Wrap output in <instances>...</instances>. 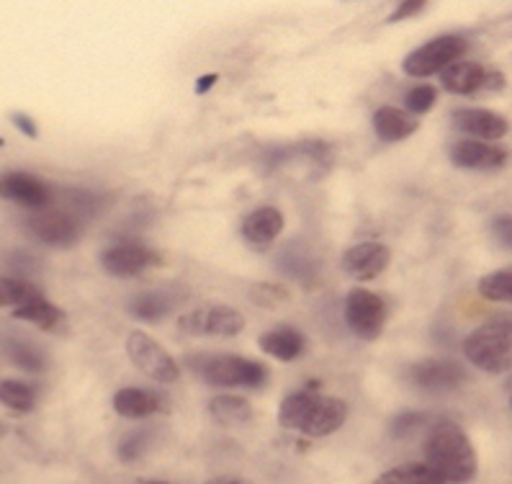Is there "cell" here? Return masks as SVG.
<instances>
[{
	"label": "cell",
	"instance_id": "1",
	"mask_svg": "<svg viewBox=\"0 0 512 484\" xmlns=\"http://www.w3.org/2000/svg\"><path fill=\"white\" fill-rule=\"evenodd\" d=\"M425 459L446 484H466L479 472V456L466 430L453 420H438L425 438Z\"/></svg>",
	"mask_w": 512,
	"mask_h": 484
},
{
	"label": "cell",
	"instance_id": "2",
	"mask_svg": "<svg viewBox=\"0 0 512 484\" xmlns=\"http://www.w3.org/2000/svg\"><path fill=\"white\" fill-rule=\"evenodd\" d=\"M188 366L214 387L258 389L268 382V369L263 363L232 353H193L188 356Z\"/></svg>",
	"mask_w": 512,
	"mask_h": 484
},
{
	"label": "cell",
	"instance_id": "3",
	"mask_svg": "<svg viewBox=\"0 0 512 484\" xmlns=\"http://www.w3.org/2000/svg\"><path fill=\"white\" fill-rule=\"evenodd\" d=\"M464 356L479 371L507 374L512 369V322L492 320L476 327L464 340Z\"/></svg>",
	"mask_w": 512,
	"mask_h": 484
},
{
	"label": "cell",
	"instance_id": "4",
	"mask_svg": "<svg viewBox=\"0 0 512 484\" xmlns=\"http://www.w3.org/2000/svg\"><path fill=\"white\" fill-rule=\"evenodd\" d=\"M178 333L191 338H232L245 330V317L229 304H204L178 317Z\"/></svg>",
	"mask_w": 512,
	"mask_h": 484
},
{
	"label": "cell",
	"instance_id": "5",
	"mask_svg": "<svg viewBox=\"0 0 512 484\" xmlns=\"http://www.w3.org/2000/svg\"><path fill=\"white\" fill-rule=\"evenodd\" d=\"M127 356L147 379H152V382L157 384H173L178 382V376H181V369H178V363L173 361V356H170L152 335L142 333V330L129 333Z\"/></svg>",
	"mask_w": 512,
	"mask_h": 484
},
{
	"label": "cell",
	"instance_id": "6",
	"mask_svg": "<svg viewBox=\"0 0 512 484\" xmlns=\"http://www.w3.org/2000/svg\"><path fill=\"white\" fill-rule=\"evenodd\" d=\"M466 49H469V42L464 37H458V34L435 37L404 57L402 70L412 78H428V75L440 73L443 67L458 62V57L464 55Z\"/></svg>",
	"mask_w": 512,
	"mask_h": 484
},
{
	"label": "cell",
	"instance_id": "7",
	"mask_svg": "<svg viewBox=\"0 0 512 484\" xmlns=\"http://www.w3.org/2000/svg\"><path fill=\"white\" fill-rule=\"evenodd\" d=\"M345 322L361 340H376L386 327V304L368 289H353L345 297Z\"/></svg>",
	"mask_w": 512,
	"mask_h": 484
},
{
	"label": "cell",
	"instance_id": "8",
	"mask_svg": "<svg viewBox=\"0 0 512 484\" xmlns=\"http://www.w3.org/2000/svg\"><path fill=\"white\" fill-rule=\"evenodd\" d=\"M26 230L44 245L52 248H70L80 240V224L75 214L62 209H39L26 217Z\"/></svg>",
	"mask_w": 512,
	"mask_h": 484
},
{
	"label": "cell",
	"instance_id": "9",
	"mask_svg": "<svg viewBox=\"0 0 512 484\" xmlns=\"http://www.w3.org/2000/svg\"><path fill=\"white\" fill-rule=\"evenodd\" d=\"M440 83L448 93H456V96H471V93L482 91H497L505 85V75L492 70V67H484L479 62H453L448 65L443 73H440Z\"/></svg>",
	"mask_w": 512,
	"mask_h": 484
},
{
	"label": "cell",
	"instance_id": "10",
	"mask_svg": "<svg viewBox=\"0 0 512 484\" xmlns=\"http://www.w3.org/2000/svg\"><path fill=\"white\" fill-rule=\"evenodd\" d=\"M101 266L116 279H134L139 273H145L147 268L160 266V255L152 248L139 245V242H119V245L103 250Z\"/></svg>",
	"mask_w": 512,
	"mask_h": 484
},
{
	"label": "cell",
	"instance_id": "11",
	"mask_svg": "<svg viewBox=\"0 0 512 484\" xmlns=\"http://www.w3.org/2000/svg\"><path fill=\"white\" fill-rule=\"evenodd\" d=\"M0 199L26 206L31 212H39V209H47L52 204V188L34 173L6 170V173H0Z\"/></svg>",
	"mask_w": 512,
	"mask_h": 484
},
{
	"label": "cell",
	"instance_id": "12",
	"mask_svg": "<svg viewBox=\"0 0 512 484\" xmlns=\"http://www.w3.org/2000/svg\"><path fill=\"white\" fill-rule=\"evenodd\" d=\"M407 376L415 387L425 392H451L466 382L464 366L451 358H425V361L412 363Z\"/></svg>",
	"mask_w": 512,
	"mask_h": 484
},
{
	"label": "cell",
	"instance_id": "13",
	"mask_svg": "<svg viewBox=\"0 0 512 484\" xmlns=\"http://www.w3.org/2000/svg\"><path fill=\"white\" fill-rule=\"evenodd\" d=\"M345 420H348V405L343 400L314 394L312 405H309L307 415H304L302 425H299V433L309 438H325L343 428Z\"/></svg>",
	"mask_w": 512,
	"mask_h": 484
},
{
	"label": "cell",
	"instance_id": "14",
	"mask_svg": "<svg viewBox=\"0 0 512 484\" xmlns=\"http://www.w3.org/2000/svg\"><path fill=\"white\" fill-rule=\"evenodd\" d=\"M389 261H392V253H389L386 245H381V242H358V245L345 250L340 266L353 279L371 281L386 271Z\"/></svg>",
	"mask_w": 512,
	"mask_h": 484
},
{
	"label": "cell",
	"instance_id": "15",
	"mask_svg": "<svg viewBox=\"0 0 512 484\" xmlns=\"http://www.w3.org/2000/svg\"><path fill=\"white\" fill-rule=\"evenodd\" d=\"M453 127L458 132H466L476 137L479 142H492L502 140L510 132V121L505 116L494 114L487 109H456L451 116Z\"/></svg>",
	"mask_w": 512,
	"mask_h": 484
},
{
	"label": "cell",
	"instance_id": "16",
	"mask_svg": "<svg viewBox=\"0 0 512 484\" xmlns=\"http://www.w3.org/2000/svg\"><path fill=\"white\" fill-rule=\"evenodd\" d=\"M505 147L479 140H461L451 147V163L464 170H497L507 163Z\"/></svg>",
	"mask_w": 512,
	"mask_h": 484
},
{
	"label": "cell",
	"instance_id": "17",
	"mask_svg": "<svg viewBox=\"0 0 512 484\" xmlns=\"http://www.w3.org/2000/svg\"><path fill=\"white\" fill-rule=\"evenodd\" d=\"M284 232V214L276 206H258L242 219V237L255 248H266Z\"/></svg>",
	"mask_w": 512,
	"mask_h": 484
},
{
	"label": "cell",
	"instance_id": "18",
	"mask_svg": "<svg viewBox=\"0 0 512 484\" xmlns=\"http://www.w3.org/2000/svg\"><path fill=\"white\" fill-rule=\"evenodd\" d=\"M258 345L260 351L268 353V356L289 363L302 356L304 348H307V340H304V333H299L296 327L278 325L273 330H268V333L260 335Z\"/></svg>",
	"mask_w": 512,
	"mask_h": 484
},
{
	"label": "cell",
	"instance_id": "19",
	"mask_svg": "<svg viewBox=\"0 0 512 484\" xmlns=\"http://www.w3.org/2000/svg\"><path fill=\"white\" fill-rule=\"evenodd\" d=\"M114 410L127 420L150 418V415L163 410V397L150 392V389L124 387L114 394Z\"/></svg>",
	"mask_w": 512,
	"mask_h": 484
},
{
	"label": "cell",
	"instance_id": "20",
	"mask_svg": "<svg viewBox=\"0 0 512 484\" xmlns=\"http://www.w3.org/2000/svg\"><path fill=\"white\" fill-rule=\"evenodd\" d=\"M13 317L21 322H29V325L39 327V330H47V333H65L67 330L65 309H60L57 304L47 302L44 297L16 307L13 309Z\"/></svg>",
	"mask_w": 512,
	"mask_h": 484
},
{
	"label": "cell",
	"instance_id": "21",
	"mask_svg": "<svg viewBox=\"0 0 512 484\" xmlns=\"http://www.w3.org/2000/svg\"><path fill=\"white\" fill-rule=\"evenodd\" d=\"M420 121L394 106H381L374 114V132L381 142H402L417 132Z\"/></svg>",
	"mask_w": 512,
	"mask_h": 484
},
{
	"label": "cell",
	"instance_id": "22",
	"mask_svg": "<svg viewBox=\"0 0 512 484\" xmlns=\"http://www.w3.org/2000/svg\"><path fill=\"white\" fill-rule=\"evenodd\" d=\"M209 415L214 418V423L224 425V428H240L253 420V405L245 397L219 394L209 402Z\"/></svg>",
	"mask_w": 512,
	"mask_h": 484
},
{
	"label": "cell",
	"instance_id": "23",
	"mask_svg": "<svg viewBox=\"0 0 512 484\" xmlns=\"http://www.w3.org/2000/svg\"><path fill=\"white\" fill-rule=\"evenodd\" d=\"M175 309V299L165 291H142L129 299V315L142 322H160Z\"/></svg>",
	"mask_w": 512,
	"mask_h": 484
},
{
	"label": "cell",
	"instance_id": "24",
	"mask_svg": "<svg viewBox=\"0 0 512 484\" xmlns=\"http://www.w3.org/2000/svg\"><path fill=\"white\" fill-rule=\"evenodd\" d=\"M374 484H446L428 464H402L381 474Z\"/></svg>",
	"mask_w": 512,
	"mask_h": 484
},
{
	"label": "cell",
	"instance_id": "25",
	"mask_svg": "<svg viewBox=\"0 0 512 484\" xmlns=\"http://www.w3.org/2000/svg\"><path fill=\"white\" fill-rule=\"evenodd\" d=\"M0 405L24 415L37 407V392L21 379H0Z\"/></svg>",
	"mask_w": 512,
	"mask_h": 484
},
{
	"label": "cell",
	"instance_id": "26",
	"mask_svg": "<svg viewBox=\"0 0 512 484\" xmlns=\"http://www.w3.org/2000/svg\"><path fill=\"white\" fill-rule=\"evenodd\" d=\"M44 297L42 291L24 279H13V276H0V307H21L34 299Z\"/></svg>",
	"mask_w": 512,
	"mask_h": 484
},
{
	"label": "cell",
	"instance_id": "27",
	"mask_svg": "<svg viewBox=\"0 0 512 484\" xmlns=\"http://www.w3.org/2000/svg\"><path fill=\"white\" fill-rule=\"evenodd\" d=\"M314 394L307 389H299V392H291L281 407H278V423L284 425L286 430H299L304 415H307L309 405H312Z\"/></svg>",
	"mask_w": 512,
	"mask_h": 484
},
{
	"label": "cell",
	"instance_id": "28",
	"mask_svg": "<svg viewBox=\"0 0 512 484\" xmlns=\"http://www.w3.org/2000/svg\"><path fill=\"white\" fill-rule=\"evenodd\" d=\"M6 353H8V361H11L13 366H19V369H24V371H31V374H39V371H44V366H47V358H44V353L29 343H19V340H13V343L6 345Z\"/></svg>",
	"mask_w": 512,
	"mask_h": 484
},
{
	"label": "cell",
	"instance_id": "29",
	"mask_svg": "<svg viewBox=\"0 0 512 484\" xmlns=\"http://www.w3.org/2000/svg\"><path fill=\"white\" fill-rule=\"evenodd\" d=\"M479 294L489 302L512 304V271H494L479 281Z\"/></svg>",
	"mask_w": 512,
	"mask_h": 484
},
{
	"label": "cell",
	"instance_id": "30",
	"mask_svg": "<svg viewBox=\"0 0 512 484\" xmlns=\"http://www.w3.org/2000/svg\"><path fill=\"white\" fill-rule=\"evenodd\" d=\"M435 101H438V91L428 83L412 85L410 91H407V96H404L407 114H428V111L435 106Z\"/></svg>",
	"mask_w": 512,
	"mask_h": 484
},
{
	"label": "cell",
	"instance_id": "31",
	"mask_svg": "<svg viewBox=\"0 0 512 484\" xmlns=\"http://www.w3.org/2000/svg\"><path fill=\"white\" fill-rule=\"evenodd\" d=\"M281 266L289 271V276H294V279H299V281H312L314 273H317L314 261L309 258L307 253H302V250H299V253H294V250H286Z\"/></svg>",
	"mask_w": 512,
	"mask_h": 484
},
{
	"label": "cell",
	"instance_id": "32",
	"mask_svg": "<svg viewBox=\"0 0 512 484\" xmlns=\"http://www.w3.org/2000/svg\"><path fill=\"white\" fill-rule=\"evenodd\" d=\"M425 418L428 415H422V412H402V415H397L392 423V436L394 438H410L415 430H420L422 425H425Z\"/></svg>",
	"mask_w": 512,
	"mask_h": 484
},
{
	"label": "cell",
	"instance_id": "33",
	"mask_svg": "<svg viewBox=\"0 0 512 484\" xmlns=\"http://www.w3.org/2000/svg\"><path fill=\"white\" fill-rule=\"evenodd\" d=\"M253 299L260 304H268V307H276V304L286 302L289 294H286V289H281L276 284H260L253 289Z\"/></svg>",
	"mask_w": 512,
	"mask_h": 484
},
{
	"label": "cell",
	"instance_id": "34",
	"mask_svg": "<svg viewBox=\"0 0 512 484\" xmlns=\"http://www.w3.org/2000/svg\"><path fill=\"white\" fill-rule=\"evenodd\" d=\"M492 237L502 248L512 250V214H500L492 219Z\"/></svg>",
	"mask_w": 512,
	"mask_h": 484
},
{
	"label": "cell",
	"instance_id": "35",
	"mask_svg": "<svg viewBox=\"0 0 512 484\" xmlns=\"http://www.w3.org/2000/svg\"><path fill=\"white\" fill-rule=\"evenodd\" d=\"M147 446V433H134V436H129L127 441L121 443L119 446V454L124 461H134L142 456V451H145Z\"/></svg>",
	"mask_w": 512,
	"mask_h": 484
},
{
	"label": "cell",
	"instance_id": "36",
	"mask_svg": "<svg viewBox=\"0 0 512 484\" xmlns=\"http://www.w3.org/2000/svg\"><path fill=\"white\" fill-rule=\"evenodd\" d=\"M98 204H101V199L88 194V191H73V194H70V206H73L78 214H96Z\"/></svg>",
	"mask_w": 512,
	"mask_h": 484
},
{
	"label": "cell",
	"instance_id": "37",
	"mask_svg": "<svg viewBox=\"0 0 512 484\" xmlns=\"http://www.w3.org/2000/svg\"><path fill=\"white\" fill-rule=\"evenodd\" d=\"M425 6H428V3H422V0H404V3H397L394 13L389 16V21H392V24H397V21L410 19V16H417V13L425 11Z\"/></svg>",
	"mask_w": 512,
	"mask_h": 484
},
{
	"label": "cell",
	"instance_id": "38",
	"mask_svg": "<svg viewBox=\"0 0 512 484\" xmlns=\"http://www.w3.org/2000/svg\"><path fill=\"white\" fill-rule=\"evenodd\" d=\"M11 121H13V124H16V127L21 129V132L26 134V137H37V134H39L37 132V121L29 119V116H26V114H13Z\"/></svg>",
	"mask_w": 512,
	"mask_h": 484
},
{
	"label": "cell",
	"instance_id": "39",
	"mask_svg": "<svg viewBox=\"0 0 512 484\" xmlns=\"http://www.w3.org/2000/svg\"><path fill=\"white\" fill-rule=\"evenodd\" d=\"M217 80H219L217 73L201 75V78L196 80V93H199V96H204V93H209V91H211V85L217 83Z\"/></svg>",
	"mask_w": 512,
	"mask_h": 484
},
{
	"label": "cell",
	"instance_id": "40",
	"mask_svg": "<svg viewBox=\"0 0 512 484\" xmlns=\"http://www.w3.org/2000/svg\"><path fill=\"white\" fill-rule=\"evenodd\" d=\"M206 484H250V482L242 477H217V479H209Z\"/></svg>",
	"mask_w": 512,
	"mask_h": 484
},
{
	"label": "cell",
	"instance_id": "41",
	"mask_svg": "<svg viewBox=\"0 0 512 484\" xmlns=\"http://www.w3.org/2000/svg\"><path fill=\"white\" fill-rule=\"evenodd\" d=\"M145 484H165V482H145Z\"/></svg>",
	"mask_w": 512,
	"mask_h": 484
},
{
	"label": "cell",
	"instance_id": "42",
	"mask_svg": "<svg viewBox=\"0 0 512 484\" xmlns=\"http://www.w3.org/2000/svg\"><path fill=\"white\" fill-rule=\"evenodd\" d=\"M510 405H512V389H510Z\"/></svg>",
	"mask_w": 512,
	"mask_h": 484
}]
</instances>
